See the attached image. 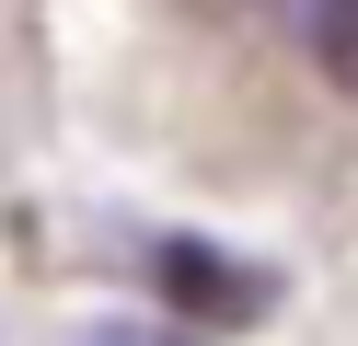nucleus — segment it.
Masks as SVG:
<instances>
[{
	"label": "nucleus",
	"mask_w": 358,
	"mask_h": 346,
	"mask_svg": "<svg viewBox=\"0 0 358 346\" xmlns=\"http://www.w3.org/2000/svg\"><path fill=\"white\" fill-rule=\"evenodd\" d=\"M162 289H173V300H196L208 323H255L266 277H255V266H220V254H185V243H173V254H162Z\"/></svg>",
	"instance_id": "1"
},
{
	"label": "nucleus",
	"mask_w": 358,
	"mask_h": 346,
	"mask_svg": "<svg viewBox=\"0 0 358 346\" xmlns=\"http://www.w3.org/2000/svg\"><path fill=\"white\" fill-rule=\"evenodd\" d=\"M81 346H185V335H173V323H93Z\"/></svg>",
	"instance_id": "3"
},
{
	"label": "nucleus",
	"mask_w": 358,
	"mask_h": 346,
	"mask_svg": "<svg viewBox=\"0 0 358 346\" xmlns=\"http://www.w3.org/2000/svg\"><path fill=\"white\" fill-rule=\"evenodd\" d=\"M289 23H301V46H312V69L358 92V0H289Z\"/></svg>",
	"instance_id": "2"
}]
</instances>
